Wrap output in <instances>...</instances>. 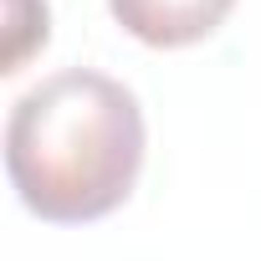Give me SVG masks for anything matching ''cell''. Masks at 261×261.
Segmentation results:
<instances>
[{"label":"cell","instance_id":"3","mask_svg":"<svg viewBox=\"0 0 261 261\" xmlns=\"http://www.w3.org/2000/svg\"><path fill=\"white\" fill-rule=\"evenodd\" d=\"M46 46V0H11V51H6V72H21L26 51Z\"/></svg>","mask_w":261,"mask_h":261},{"label":"cell","instance_id":"2","mask_svg":"<svg viewBox=\"0 0 261 261\" xmlns=\"http://www.w3.org/2000/svg\"><path fill=\"white\" fill-rule=\"evenodd\" d=\"M108 11L144 46H195L220 31L236 0H108Z\"/></svg>","mask_w":261,"mask_h":261},{"label":"cell","instance_id":"1","mask_svg":"<svg viewBox=\"0 0 261 261\" xmlns=\"http://www.w3.org/2000/svg\"><path fill=\"white\" fill-rule=\"evenodd\" d=\"M144 169V108L92 67H62L26 87L6 118V174L21 205L51 225L113 215Z\"/></svg>","mask_w":261,"mask_h":261}]
</instances>
